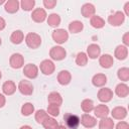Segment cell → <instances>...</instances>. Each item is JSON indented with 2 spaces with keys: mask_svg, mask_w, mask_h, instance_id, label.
I'll return each instance as SVG.
<instances>
[{
  "mask_svg": "<svg viewBox=\"0 0 129 129\" xmlns=\"http://www.w3.org/2000/svg\"><path fill=\"white\" fill-rule=\"evenodd\" d=\"M2 92L6 96H11L16 92V85L13 81H6L2 85Z\"/></svg>",
  "mask_w": 129,
  "mask_h": 129,
  "instance_id": "23",
  "label": "cell"
},
{
  "mask_svg": "<svg viewBox=\"0 0 129 129\" xmlns=\"http://www.w3.org/2000/svg\"><path fill=\"white\" fill-rule=\"evenodd\" d=\"M5 104H6V98L3 94L0 93V108H3L5 106Z\"/></svg>",
  "mask_w": 129,
  "mask_h": 129,
  "instance_id": "41",
  "label": "cell"
},
{
  "mask_svg": "<svg viewBox=\"0 0 129 129\" xmlns=\"http://www.w3.org/2000/svg\"><path fill=\"white\" fill-rule=\"evenodd\" d=\"M1 78H2V73H1V71H0V80H1Z\"/></svg>",
  "mask_w": 129,
  "mask_h": 129,
  "instance_id": "47",
  "label": "cell"
},
{
  "mask_svg": "<svg viewBox=\"0 0 129 129\" xmlns=\"http://www.w3.org/2000/svg\"><path fill=\"white\" fill-rule=\"evenodd\" d=\"M114 121L112 118L105 117L102 118L99 122V129H114Z\"/></svg>",
  "mask_w": 129,
  "mask_h": 129,
  "instance_id": "28",
  "label": "cell"
},
{
  "mask_svg": "<svg viewBox=\"0 0 129 129\" xmlns=\"http://www.w3.org/2000/svg\"><path fill=\"white\" fill-rule=\"evenodd\" d=\"M43 6L45 7V8H47V9H52V8H54V6L56 5V1L55 0H43Z\"/></svg>",
  "mask_w": 129,
  "mask_h": 129,
  "instance_id": "38",
  "label": "cell"
},
{
  "mask_svg": "<svg viewBox=\"0 0 129 129\" xmlns=\"http://www.w3.org/2000/svg\"><path fill=\"white\" fill-rule=\"evenodd\" d=\"M51 37H52L54 42H56L58 44H62V43L68 41V39H69V32L66 29H63V28H56V29H54L52 31Z\"/></svg>",
  "mask_w": 129,
  "mask_h": 129,
  "instance_id": "2",
  "label": "cell"
},
{
  "mask_svg": "<svg viewBox=\"0 0 129 129\" xmlns=\"http://www.w3.org/2000/svg\"><path fill=\"white\" fill-rule=\"evenodd\" d=\"M41 125L43 126L44 129H54V128L58 125V123H57V121H56L53 117L48 116V117L42 122Z\"/></svg>",
  "mask_w": 129,
  "mask_h": 129,
  "instance_id": "31",
  "label": "cell"
},
{
  "mask_svg": "<svg viewBox=\"0 0 129 129\" xmlns=\"http://www.w3.org/2000/svg\"><path fill=\"white\" fill-rule=\"evenodd\" d=\"M46 20H47V24H48L49 26H51V27H56V26H58V25L60 24V21H61L60 16H59L58 14H56V13H51V14H49V15L47 16Z\"/></svg>",
  "mask_w": 129,
  "mask_h": 129,
  "instance_id": "30",
  "label": "cell"
},
{
  "mask_svg": "<svg viewBox=\"0 0 129 129\" xmlns=\"http://www.w3.org/2000/svg\"><path fill=\"white\" fill-rule=\"evenodd\" d=\"M48 117V114L45 110L43 109H40V110H37L35 112V115H34V118H35V121L39 124H42V122Z\"/></svg>",
  "mask_w": 129,
  "mask_h": 129,
  "instance_id": "35",
  "label": "cell"
},
{
  "mask_svg": "<svg viewBox=\"0 0 129 129\" xmlns=\"http://www.w3.org/2000/svg\"><path fill=\"white\" fill-rule=\"evenodd\" d=\"M115 94L119 98H125L129 95V87L125 83H120L115 88Z\"/></svg>",
  "mask_w": 129,
  "mask_h": 129,
  "instance_id": "24",
  "label": "cell"
},
{
  "mask_svg": "<svg viewBox=\"0 0 129 129\" xmlns=\"http://www.w3.org/2000/svg\"><path fill=\"white\" fill-rule=\"evenodd\" d=\"M19 7H20V2L18 0H8L4 4L5 11L10 13V14H13V13L17 12Z\"/></svg>",
  "mask_w": 129,
  "mask_h": 129,
  "instance_id": "18",
  "label": "cell"
},
{
  "mask_svg": "<svg viewBox=\"0 0 129 129\" xmlns=\"http://www.w3.org/2000/svg\"><path fill=\"white\" fill-rule=\"evenodd\" d=\"M19 129H32V127L29 126V125H23V126H21Z\"/></svg>",
  "mask_w": 129,
  "mask_h": 129,
  "instance_id": "45",
  "label": "cell"
},
{
  "mask_svg": "<svg viewBox=\"0 0 129 129\" xmlns=\"http://www.w3.org/2000/svg\"><path fill=\"white\" fill-rule=\"evenodd\" d=\"M95 12H96V8L92 3H85L81 8V13L86 18H91L92 16L95 15Z\"/></svg>",
  "mask_w": 129,
  "mask_h": 129,
  "instance_id": "19",
  "label": "cell"
},
{
  "mask_svg": "<svg viewBox=\"0 0 129 129\" xmlns=\"http://www.w3.org/2000/svg\"><path fill=\"white\" fill-rule=\"evenodd\" d=\"M23 74L28 79H36L38 76V68L34 63H27L23 67Z\"/></svg>",
  "mask_w": 129,
  "mask_h": 129,
  "instance_id": "10",
  "label": "cell"
},
{
  "mask_svg": "<svg viewBox=\"0 0 129 129\" xmlns=\"http://www.w3.org/2000/svg\"><path fill=\"white\" fill-rule=\"evenodd\" d=\"M90 24H91L92 27H94L96 29H100V28H103L104 27L105 20L101 16H99V15H94L90 19Z\"/></svg>",
  "mask_w": 129,
  "mask_h": 129,
  "instance_id": "26",
  "label": "cell"
},
{
  "mask_svg": "<svg viewBox=\"0 0 129 129\" xmlns=\"http://www.w3.org/2000/svg\"><path fill=\"white\" fill-rule=\"evenodd\" d=\"M117 77L122 82H128V80H129V69L126 68V67L120 68L117 71Z\"/></svg>",
  "mask_w": 129,
  "mask_h": 129,
  "instance_id": "32",
  "label": "cell"
},
{
  "mask_svg": "<svg viewBox=\"0 0 129 129\" xmlns=\"http://www.w3.org/2000/svg\"><path fill=\"white\" fill-rule=\"evenodd\" d=\"M92 84L93 86L97 88H103L107 84V77L104 74H96L92 78Z\"/></svg>",
  "mask_w": 129,
  "mask_h": 129,
  "instance_id": "22",
  "label": "cell"
},
{
  "mask_svg": "<svg viewBox=\"0 0 129 129\" xmlns=\"http://www.w3.org/2000/svg\"><path fill=\"white\" fill-rule=\"evenodd\" d=\"M31 18L34 22L36 23H41L43 22L46 18H47V14L46 11L43 8H35L32 10L31 13Z\"/></svg>",
  "mask_w": 129,
  "mask_h": 129,
  "instance_id": "12",
  "label": "cell"
},
{
  "mask_svg": "<svg viewBox=\"0 0 129 129\" xmlns=\"http://www.w3.org/2000/svg\"><path fill=\"white\" fill-rule=\"evenodd\" d=\"M99 64L103 69H110L114 64V58L109 53H104L99 56Z\"/></svg>",
  "mask_w": 129,
  "mask_h": 129,
  "instance_id": "14",
  "label": "cell"
},
{
  "mask_svg": "<svg viewBox=\"0 0 129 129\" xmlns=\"http://www.w3.org/2000/svg\"><path fill=\"white\" fill-rule=\"evenodd\" d=\"M111 115H112L113 119L123 120L127 116V109L123 106H117V107L113 108V110L111 112Z\"/></svg>",
  "mask_w": 129,
  "mask_h": 129,
  "instance_id": "17",
  "label": "cell"
},
{
  "mask_svg": "<svg viewBox=\"0 0 129 129\" xmlns=\"http://www.w3.org/2000/svg\"><path fill=\"white\" fill-rule=\"evenodd\" d=\"M113 91L110 89V88H106V87H103L101 88L99 91H98V94H97V97L99 99L100 102L102 103H108L112 100L113 98Z\"/></svg>",
  "mask_w": 129,
  "mask_h": 129,
  "instance_id": "9",
  "label": "cell"
},
{
  "mask_svg": "<svg viewBox=\"0 0 129 129\" xmlns=\"http://www.w3.org/2000/svg\"><path fill=\"white\" fill-rule=\"evenodd\" d=\"M84 29V24L80 20H74L69 24V31L71 33H79Z\"/></svg>",
  "mask_w": 129,
  "mask_h": 129,
  "instance_id": "25",
  "label": "cell"
},
{
  "mask_svg": "<svg viewBox=\"0 0 129 129\" xmlns=\"http://www.w3.org/2000/svg\"><path fill=\"white\" fill-rule=\"evenodd\" d=\"M47 102L49 105H55L60 107L62 104V97L58 92H51L47 96Z\"/></svg>",
  "mask_w": 129,
  "mask_h": 129,
  "instance_id": "20",
  "label": "cell"
},
{
  "mask_svg": "<svg viewBox=\"0 0 129 129\" xmlns=\"http://www.w3.org/2000/svg\"><path fill=\"white\" fill-rule=\"evenodd\" d=\"M46 112L48 114V116L50 117H56L59 115V107L58 106H55V105H49L47 106V109H46Z\"/></svg>",
  "mask_w": 129,
  "mask_h": 129,
  "instance_id": "37",
  "label": "cell"
},
{
  "mask_svg": "<svg viewBox=\"0 0 129 129\" xmlns=\"http://www.w3.org/2000/svg\"><path fill=\"white\" fill-rule=\"evenodd\" d=\"M54 129H68V128H67L64 125H59V124H58Z\"/></svg>",
  "mask_w": 129,
  "mask_h": 129,
  "instance_id": "44",
  "label": "cell"
},
{
  "mask_svg": "<svg viewBox=\"0 0 129 129\" xmlns=\"http://www.w3.org/2000/svg\"><path fill=\"white\" fill-rule=\"evenodd\" d=\"M32 113H34V106L31 103L27 102L21 106V114L23 116H30Z\"/></svg>",
  "mask_w": 129,
  "mask_h": 129,
  "instance_id": "33",
  "label": "cell"
},
{
  "mask_svg": "<svg viewBox=\"0 0 129 129\" xmlns=\"http://www.w3.org/2000/svg\"><path fill=\"white\" fill-rule=\"evenodd\" d=\"M122 41H123V43H124L123 45H125V46L128 47V45H129V32H126V33L123 35Z\"/></svg>",
  "mask_w": 129,
  "mask_h": 129,
  "instance_id": "40",
  "label": "cell"
},
{
  "mask_svg": "<svg viewBox=\"0 0 129 129\" xmlns=\"http://www.w3.org/2000/svg\"><path fill=\"white\" fill-rule=\"evenodd\" d=\"M2 44V39H1V37H0V45Z\"/></svg>",
  "mask_w": 129,
  "mask_h": 129,
  "instance_id": "48",
  "label": "cell"
},
{
  "mask_svg": "<svg viewBox=\"0 0 129 129\" xmlns=\"http://www.w3.org/2000/svg\"><path fill=\"white\" fill-rule=\"evenodd\" d=\"M17 89L24 96H30V95H32L33 90H34L32 83L30 81H28V80H21L19 82V84H18Z\"/></svg>",
  "mask_w": 129,
  "mask_h": 129,
  "instance_id": "5",
  "label": "cell"
},
{
  "mask_svg": "<svg viewBox=\"0 0 129 129\" xmlns=\"http://www.w3.org/2000/svg\"><path fill=\"white\" fill-rule=\"evenodd\" d=\"M63 120L67 125L66 127L69 129H78L80 125V118L75 114H71V113L66 114L63 116Z\"/></svg>",
  "mask_w": 129,
  "mask_h": 129,
  "instance_id": "6",
  "label": "cell"
},
{
  "mask_svg": "<svg viewBox=\"0 0 129 129\" xmlns=\"http://www.w3.org/2000/svg\"><path fill=\"white\" fill-rule=\"evenodd\" d=\"M76 63L80 67H85L88 63V56L86 54V52L81 51L77 54L76 56Z\"/></svg>",
  "mask_w": 129,
  "mask_h": 129,
  "instance_id": "34",
  "label": "cell"
},
{
  "mask_svg": "<svg viewBox=\"0 0 129 129\" xmlns=\"http://www.w3.org/2000/svg\"><path fill=\"white\" fill-rule=\"evenodd\" d=\"M25 43L31 49H36L41 44V37L35 32H29L25 36Z\"/></svg>",
  "mask_w": 129,
  "mask_h": 129,
  "instance_id": "1",
  "label": "cell"
},
{
  "mask_svg": "<svg viewBox=\"0 0 129 129\" xmlns=\"http://www.w3.org/2000/svg\"><path fill=\"white\" fill-rule=\"evenodd\" d=\"M9 64L12 69L18 70L20 68H22L24 66V57L21 53L15 52L13 54H11L10 58H9Z\"/></svg>",
  "mask_w": 129,
  "mask_h": 129,
  "instance_id": "7",
  "label": "cell"
},
{
  "mask_svg": "<svg viewBox=\"0 0 129 129\" xmlns=\"http://www.w3.org/2000/svg\"><path fill=\"white\" fill-rule=\"evenodd\" d=\"M95 108V105H94V102L93 100L91 99H84L81 103V109L83 110V112L89 114L90 112H92Z\"/></svg>",
  "mask_w": 129,
  "mask_h": 129,
  "instance_id": "29",
  "label": "cell"
},
{
  "mask_svg": "<svg viewBox=\"0 0 129 129\" xmlns=\"http://www.w3.org/2000/svg\"><path fill=\"white\" fill-rule=\"evenodd\" d=\"M72 81V75L69 71L62 70L57 74V82L61 86H67Z\"/></svg>",
  "mask_w": 129,
  "mask_h": 129,
  "instance_id": "16",
  "label": "cell"
},
{
  "mask_svg": "<svg viewBox=\"0 0 129 129\" xmlns=\"http://www.w3.org/2000/svg\"><path fill=\"white\" fill-rule=\"evenodd\" d=\"M5 2H6V1H4V0H2V1H0V4H3V3L5 4Z\"/></svg>",
  "mask_w": 129,
  "mask_h": 129,
  "instance_id": "46",
  "label": "cell"
},
{
  "mask_svg": "<svg viewBox=\"0 0 129 129\" xmlns=\"http://www.w3.org/2000/svg\"><path fill=\"white\" fill-rule=\"evenodd\" d=\"M49 56L53 60H62L67 56V50L60 45L52 46L49 50Z\"/></svg>",
  "mask_w": 129,
  "mask_h": 129,
  "instance_id": "3",
  "label": "cell"
},
{
  "mask_svg": "<svg viewBox=\"0 0 129 129\" xmlns=\"http://www.w3.org/2000/svg\"><path fill=\"white\" fill-rule=\"evenodd\" d=\"M124 11H125V16H129V2H126L124 5Z\"/></svg>",
  "mask_w": 129,
  "mask_h": 129,
  "instance_id": "43",
  "label": "cell"
},
{
  "mask_svg": "<svg viewBox=\"0 0 129 129\" xmlns=\"http://www.w3.org/2000/svg\"><path fill=\"white\" fill-rule=\"evenodd\" d=\"M5 26H6V21H5V19L0 16V31L3 30V29L5 28Z\"/></svg>",
  "mask_w": 129,
  "mask_h": 129,
  "instance_id": "42",
  "label": "cell"
},
{
  "mask_svg": "<svg viewBox=\"0 0 129 129\" xmlns=\"http://www.w3.org/2000/svg\"><path fill=\"white\" fill-rule=\"evenodd\" d=\"M115 129H129V124L125 121H120L117 125Z\"/></svg>",
  "mask_w": 129,
  "mask_h": 129,
  "instance_id": "39",
  "label": "cell"
},
{
  "mask_svg": "<svg viewBox=\"0 0 129 129\" xmlns=\"http://www.w3.org/2000/svg\"><path fill=\"white\" fill-rule=\"evenodd\" d=\"M80 124H82L85 128L90 129V128H93L97 125V119L94 116L85 113L82 115V117L80 119Z\"/></svg>",
  "mask_w": 129,
  "mask_h": 129,
  "instance_id": "11",
  "label": "cell"
},
{
  "mask_svg": "<svg viewBox=\"0 0 129 129\" xmlns=\"http://www.w3.org/2000/svg\"><path fill=\"white\" fill-rule=\"evenodd\" d=\"M86 54H87L88 58L96 59L101 54V47H100V45H98L97 43H91L87 47V53Z\"/></svg>",
  "mask_w": 129,
  "mask_h": 129,
  "instance_id": "13",
  "label": "cell"
},
{
  "mask_svg": "<svg viewBox=\"0 0 129 129\" xmlns=\"http://www.w3.org/2000/svg\"><path fill=\"white\" fill-rule=\"evenodd\" d=\"M125 15L122 11H116L115 13L108 16V22L112 26H120L125 21Z\"/></svg>",
  "mask_w": 129,
  "mask_h": 129,
  "instance_id": "4",
  "label": "cell"
},
{
  "mask_svg": "<svg viewBox=\"0 0 129 129\" xmlns=\"http://www.w3.org/2000/svg\"><path fill=\"white\" fill-rule=\"evenodd\" d=\"M94 114L97 118H105L108 116V114L110 113V110H109V107L105 104H99L97 105L95 108H94Z\"/></svg>",
  "mask_w": 129,
  "mask_h": 129,
  "instance_id": "15",
  "label": "cell"
},
{
  "mask_svg": "<svg viewBox=\"0 0 129 129\" xmlns=\"http://www.w3.org/2000/svg\"><path fill=\"white\" fill-rule=\"evenodd\" d=\"M34 6H35L34 0H22L20 2V7L24 11H31Z\"/></svg>",
  "mask_w": 129,
  "mask_h": 129,
  "instance_id": "36",
  "label": "cell"
},
{
  "mask_svg": "<svg viewBox=\"0 0 129 129\" xmlns=\"http://www.w3.org/2000/svg\"><path fill=\"white\" fill-rule=\"evenodd\" d=\"M24 39V34L21 30H14L10 35V41L13 44H20Z\"/></svg>",
  "mask_w": 129,
  "mask_h": 129,
  "instance_id": "27",
  "label": "cell"
},
{
  "mask_svg": "<svg viewBox=\"0 0 129 129\" xmlns=\"http://www.w3.org/2000/svg\"><path fill=\"white\" fill-rule=\"evenodd\" d=\"M114 56L119 59V60H124L125 58H127L128 56V47L123 45V44H120L118 45L116 48H115V51H114Z\"/></svg>",
  "mask_w": 129,
  "mask_h": 129,
  "instance_id": "21",
  "label": "cell"
},
{
  "mask_svg": "<svg viewBox=\"0 0 129 129\" xmlns=\"http://www.w3.org/2000/svg\"><path fill=\"white\" fill-rule=\"evenodd\" d=\"M39 70L40 72L45 75V76H49L51 74L54 73L55 71V66L53 63V61L51 59H43L41 62H40V66H39Z\"/></svg>",
  "mask_w": 129,
  "mask_h": 129,
  "instance_id": "8",
  "label": "cell"
}]
</instances>
